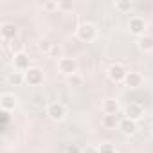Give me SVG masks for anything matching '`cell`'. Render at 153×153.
<instances>
[{
  "mask_svg": "<svg viewBox=\"0 0 153 153\" xmlns=\"http://www.w3.org/2000/svg\"><path fill=\"white\" fill-rule=\"evenodd\" d=\"M76 34H78V38H79L81 42H92V40L96 38V34H97V29H96L94 24L83 22L78 29H76Z\"/></svg>",
  "mask_w": 153,
  "mask_h": 153,
  "instance_id": "obj_1",
  "label": "cell"
},
{
  "mask_svg": "<svg viewBox=\"0 0 153 153\" xmlns=\"http://www.w3.org/2000/svg\"><path fill=\"white\" fill-rule=\"evenodd\" d=\"M126 76H128V70H126L124 65H121V63H112V65L108 67V78H110L112 81L123 83V81L126 79Z\"/></svg>",
  "mask_w": 153,
  "mask_h": 153,
  "instance_id": "obj_2",
  "label": "cell"
},
{
  "mask_svg": "<svg viewBox=\"0 0 153 153\" xmlns=\"http://www.w3.org/2000/svg\"><path fill=\"white\" fill-rule=\"evenodd\" d=\"M58 70L61 74H65L67 78L72 74H78V61H76L74 58H61L58 61Z\"/></svg>",
  "mask_w": 153,
  "mask_h": 153,
  "instance_id": "obj_3",
  "label": "cell"
},
{
  "mask_svg": "<svg viewBox=\"0 0 153 153\" xmlns=\"http://www.w3.org/2000/svg\"><path fill=\"white\" fill-rule=\"evenodd\" d=\"M13 67L18 72H27L31 68V58H29V54H25L22 51L15 52V56H13Z\"/></svg>",
  "mask_w": 153,
  "mask_h": 153,
  "instance_id": "obj_4",
  "label": "cell"
},
{
  "mask_svg": "<svg viewBox=\"0 0 153 153\" xmlns=\"http://www.w3.org/2000/svg\"><path fill=\"white\" fill-rule=\"evenodd\" d=\"M65 115H67V108H65L61 103H51V105L47 106V117H49V119L59 123V121L65 119Z\"/></svg>",
  "mask_w": 153,
  "mask_h": 153,
  "instance_id": "obj_5",
  "label": "cell"
},
{
  "mask_svg": "<svg viewBox=\"0 0 153 153\" xmlns=\"http://www.w3.org/2000/svg\"><path fill=\"white\" fill-rule=\"evenodd\" d=\"M25 83H29L31 87H38L43 83V70L38 67H31L25 72Z\"/></svg>",
  "mask_w": 153,
  "mask_h": 153,
  "instance_id": "obj_6",
  "label": "cell"
},
{
  "mask_svg": "<svg viewBox=\"0 0 153 153\" xmlns=\"http://www.w3.org/2000/svg\"><path fill=\"white\" fill-rule=\"evenodd\" d=\"M128 29H130V33L131 34H135V36H144V33H146V22H144V18H140V16H131L130 18V22H128Z\"/></svg>",
  "mask_w": 153,
  "mask_h": 153,
  "instance_id": "obj_7",
  "label": "cell"
},
{
  "mask_svg": "<svg viewBox=\"0 0 153 153\" xmlns=\"http://www.w3.org/2000/svg\"><path fill=\"white\" fill-rule=\"evenodd\" d=\"M0 106H2L4 112H11L18 106V97L11 92H4L2 96H0Z\"/></svg>",
  "mask_w": 153,
  "mask_h": 153,
  "instance_id": "obj_8",
  "label": "cell"
},
{
  "mask_svg": "<svg viewBox=\"0 0 153 153\" xmlns=\"http://www.w3.org/2000/svg\"><path fill=\"white\" fill-rule=\"evenodd\" d=\"M123 83H124L128 88H140L142 83H144V78H142V74H139V72H128L126 79H124Z\"/></svg>",
  "mask_w": 153,
  "mask_h": 153,
  "instance_id": "obj_9",
  "label": "cell"
},
{
  "mask_svg": "<svg viewBox=\"0 0 153 153\" xmlns=\"http://www.w3.org/2000/svg\"><path fill=\"white\" fill-rule=\"evenodd\" d=\"M101 110H103L105 115H117V112H119V101L114 99V97H108V99H105L101 103Z\"/></svg>",
  "mask_w": 153,
  "mask_h": 153,
  "instance_id": "obj_10",
  "label": "cell"
},
{
  "mask_svg": "<svg viewBox=\"0 0 153 153\" xmlns=\"http://www.w3.org/2000/svg\"><path fill=\"white\" fill-rule=\"evenodd\" d=\"M124 114H126V117H128V119H131V121H139V119L142 117L144 110H142V106H140L139 103H130V105L126 106Z\"/></svg>",
  "mask_w": 153,
  "mask_h": 153,
  "instance_id": "obj_11",
  "label": "cell"
},
{
  "mask_svg": "<svg viewBox=\"0 0 153 153\" xmlns=\"http://www.w3.org/2000/svg\"><path fill=\"white\" fill-rule=\"evenodd\" d=\"M119 130L124 133V135H133V133H137V121H131V119H128V117H124V119H121L119 121Z\"/></svg>",
  "mask_w": 153,
  "mask_h": 153,
  "instance_id": "obj_12",
  "label": "cell"
},
{
  "mask_svg": "<svg viewBox=\"0 0 153 153\" xmlns=\"http://www.w3.org/2000/svg\"><path fill=\"white\" fill-rule=\"evenodd\" d=\"M0 34H2V38H4V40H15V36L18 34V29H16V25H15V24L6 22V24L0 25Z\"/></svg>",
  "mask_w": 153,
  "mask_h": 153,
  "instance_id": "obj_13",
  "label": "cell"
},
{
  "mask_svg": "<svg viewBox=\"0 0 153 153\" xmlns=\"http://www.w3.org/2000/svg\"><path fill=\"white\" fill-rule=\"evenodd\" d=\"M137 45H139V49H140L142 52H153V38L148 36V34L140 36V38L137 40Z\"/></svg>",
  "mask_w": 153,
  "mask_h": 153,
  "instance_id": "obj_14",
  "label": "cell"
},
{
  "mask_svg": "<svg viewBox=\"0 0 153 153\" xmlns=\"http://www.w3.org/2000/svg\"><path fill=\"white\" fill-rule=\"evenodd\" d=\"M9 83L13 85V87H20L22 83H25V72H18V70H15V72H11L9 74Z\"/></svg>",
  "mask_w": 153,
  "mask_h": 153,
  "instance_id": "obj_15",
  "label": "cell"
},
{
  "mask_svg": "<svg viewBox=\"0 0 153 153\" xmlns=\"http://www.w3.org/2000/svg\"><path fill=\"white\" fill-rule=\"evenodd\" d=\"M114 6H115V9L119 13H130L133 9V2H131V0H117Z\"/></svg>",
  "mask_w": 153,
  "mask_h": 153,
  "instance_id": "obj_16",
  "label": "cell"
},
{
  "mask_svg": "<svg viewBox=\"0 0 153 153\" xmlns=\"http://www.w3.org/2000/svg\"><path fill=\"white\" fill-rule=\"evenodd\" d=\"M103 126L105 128H119V119L117 115H103Z\"/></svg>",
  "mask_w": 153,
  "mask_h": 153,
  "instance_id": "obj_17",
  "label": "cell"
},
{
  "mask_svg": "<svg viewBox=\"0 0 153 153\" xmlns=\"http://www.w3.org/2000/svg\"><path fill=\"white\" fill-rule=\"evenodd\" d=\"M67 83L70 87H81L83 85V76L81 74H72V76H68V78H67Z\"/></svg>",
  "mask_w": 153,
  "mask_h": 153,
  "instance_id": "obj_18",
  "label": "cell"
},
{
  "mask_svg": "<svg viewBox=\"0 0 153 153\" xmlns=\"http://www.w3.org/2000/svg\"><path fill=\"white\" fill-rule=\"evenodd\" d=\"M42 7L45 11L52 13V11H58L59 9V2H58V0H45V2H42Z\"/></svg>",
  "mask_w": 153,
  "mask_h": 153,
  "instance_id": "obj_19",
  "label": "cell"
},
{
  "mask_svg": "<svg viewBox=\"0 0 153 153\" xmlns=\"http://www.w3.org/2000/svg\"><path fill=\"white\" fill-rule=\"evenodd\" d=\"M52 45H54V43H51L47 38H42V40L38 42V51H40V52H43V54H49V52H51V49H52Z\"/></svg>",
  "mask_w": 153,
  "mask_h": 153,
  "instance_id": "obj_20",
  "label": "cell"
},
{
  "mask_svg": "<svg viewBox=\"0 0 153 153\" xmlns=\"http://www.w3.org/2000/svg\"><path fill=\"white\" fill-rule=\"evenodd\" d=\"M97 149H99V153H117V148L112 142H101L97 146Z\"/></svg>",
  "mask_w": 153,
  "mask_h": 153,
  "instance_id": "obj_21",
  "label": "cell"
},
{
  "mask_svg": "<svg viewBox=\"0 0 153 153\" xmlns=\"http://www.w3.org/2000/svg\"><path fill=\"white\" fill-rule=\"evenodd\" d=\"M49 56H51V58H54V59H58V61H59L61 58H65V56H63V49H61L59 45H56V43L52 45V49H51Z\"/></svg>",
  "mask_w": 153,
  "mask_h": 153,
  "instance_id": "obj_22",
  "label": "cell"
},
{
  "mask_svg": "<svg viewBox=\"0 0 153 153\" xmlns=\"http://www.w3.org/2000/svg\"><path fill=\"white\" fill-rule=\"evenodd\" d=\"M65 153H83V151H81V148H79L78 144L70 142V144H67V146H65Z\"/></svg>",
  "mask_w": 153,
  "mask_h": 153,
  "instance_id": "obj_23",
  "label": "cell"
},
{
  "mask_svg": "<svg viewBox=\"0 0 153 153\" xmlns=\"http://www.w3.org/2000/svg\"><path fill=\"white\" fill-rule=\"evenodd\" d=\"M83 153H99V149H97V146H87Z\"/></svg>",
  "mask_w": 153,
  "mask_h": 153,
  "instance_id": "obj_24",
  "label": "cell"
},
{
  "mask_svg": "<svg viewBox=\"0 0 153 153\" xmlns=\"http://www.w3.org/2000/svg\"><path fill=\"white\" fill-rule=\"evenodd\" d=\"M59 9H72L70 2H59Z\"/></svg>",
  "mask_w": 153,
  "mask_h": 153,
  "instance_id": "obj_25",
  "label": "cell"
},
{
  "mask_svg": "<svg viewBox=\"0 0 153 153\" xmlns=\"http://www.w3.org/2000/svg\"><path fill=\"white\" fill-rule=\"evenodd\" d=\"M151 133H153V124H151Z\"/></svg>",
  "mask_w": 153,
  "mask_h": 153,
  "instance_id": "obj_26",
  "label": "cell"
},
{
  "mask_svg": "<svg viewBox=\"0 0 153 153\" xmlns=\"http://www.w3.org/2000/svg\"><path fill=\"white\" fill-rule=\"evenodd\" d=\"M117 153H119V151H117Z\"/></svg>",
  "mask_w": 153,
  "mask_h": 153,
  "instance_id": "obj_27",
  "label": "cell"
}]
</instances>
